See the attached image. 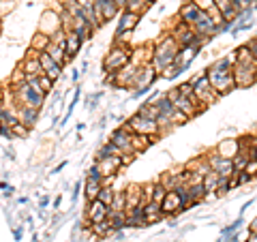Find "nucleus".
Here are the masks:
<instances>
[{
    "label": "nucleus",
    "instance_id": "nucleus-1",
    "mask_svg": "<svg viewBox=\"0 0 257 242\" xmlns=\"http://www.w3.org/2000/svg\"><path fill=\"white\" fill-rule=\"evenodd\" d=\"M234 56H223L214 64L206 69V75H208V82L214 88V92L219 96L229 94L231 90L236 88V79H234Z\"/></svg>",
    "mask_w": 257,
    "mask_h": 242
},
{
    "label": "nucleus",
    "instance_id": "nucleus-2",
    "mask_svg": "<svg viewBox=\"0 0 257 242\" xmlns=\"http://www.w3.org/2000/svg\"><path fill=\"white\" fill-rule=\"evenodd\" d=\"M178 50H180V45L176 43V39L167 32V35L163 37V39H159V41L155 43V50H152V67H155V71L159 73V77H161V73L165 71V67L167 64H172L174 60H176V56H178Z\"/></svg>",
    "mask_w": 257,
    "mask_h": 242
},
{
    "label": "nucleus",
    "instance_id": "nucleus-3",
    "mask_svg": "<svg viewBox=\"0 0 257 242\" xmlns=\"http://www.w3.org/2000/svg\"><path fill=\"white\" fill-rule=\"evenodd\" d=\"M131 52L133 47L128 45V41H120V39H114V47L105 54V58H103V69L107 71V73H116L128 64L131 60Z\"/></svg>",
    "mask_w": 257,
    "mask_h": 242
},
{
    "label": "nucleus",
    "instance_id": "nucleus-4",
    "mask_svg": "<svg viewBox=\"0 0 257 242\" xmlns=\"http://www.w3.org/2000/svg\"><path fill=\"white\" fill-rule=\"evenodd\" d=\"M191 82V86H193V90H195V94H197V99L204 103L206 107H210L212 103L219 99V94L214 92V88L210 86V82H208V75H206V71L202 75H195V77H191L189 79Z\"/></svg>",
    "mask_w": 257,
    "mask_h": 242
},
{
    "label": "nucleus",
    "instance_id": "nucleus-5",
    "mask_svg": "<svg viewBox=\"0 0 257 242\" xmlns=\"http://www.w3.org/2000/svg\"><path fill=\"white\" fill-rule=\"evenodd\" d=\"M126 125L135 135H161V129L157 125V120L144 116V114H140V111L128 118Z\"/></svg>",
    "mask_w": 257,
    "mask_h": 242
},
{
    "label": "nucleus",
    "instance_id": "nucleus-6",
    "mask_svg": "<svg viewBox=\"0 0 257 242\" xmlns=\"http://www.w3.org/2000/svg\"><path fill=\"white\" fill-rule=\"evenodd\" d=\"M206 159H208V163H210V169L219 174L221 178H229V176L236 174V167H234V161H231V159H225L221 155H216L214 150L208 152Z\"/></svg>",
    "mask_w": 257,
    "mask_h": 242
},
{
    "label": "nucleus",
    "instance_id": "nucleus-7",
    "mask_svg": "<svg viewBox=\"0 0 257 242\" xmlns=\"http://www.w3.org/2000/svg\"><path fill=\"white\" fill-rule=\"evenodd\" d=\"M107 212H109V206H105L101 199H92L86 204V212H84V221L86 225H92V223H101L107 219Z\"/></svg>",
    "mask_w": 257,
    "mask_h": 242
},
{
    "label": "nucleus",
    "instance_id": "nucleus-8",
    "mask_svg": "<svg viewBox=\"0 0 257 242\" xmlns=\"http://www.w3.org/2000/svg\"><path fill=\"white\" fill-rule=\"evenodd\" d=\"M234 79H236V88H248L257 84V67H244V64H236L234 62Z\"/></svg>",
    "mask_w": 257,
    "mask_h": 242
},
{
    "label": "nucleus",
    "instance_id": "nucleus-9",
    "mask_svg": "<svg viewBox=\"0 0 257 242\" xmlns=\"http://www.w3.org/2000/svg\"><path fill=\"white\" fill-rule=\"evenodd\" d=\"M111 144H116V146L122 150V152H133V131L128 129V125H122L118 127L114 133H111Z\"/></svg>",
    "mask_w": 257,
    "mask_h": 242
},
{
    "label": "nucleus",
    "instance_id": "nucleus-10",
    "mask_svg": "<svg viewBox=\"0 0 257 242\" xmlns=\"http://www.w3.org/2000/svg\"><path fill=\"white\" fill-rule=\"evenodd\" d=\"M161 210H163L165 216H174V214H178V212L184 210V201L180 199V195H178V191L176 189L167 191L165 199L161 201Z\"/></svg>",
    "mask_w": 257,
    "mask_h": 242
},
{
    "label": "nucleus",
    "instance_id": "nucleus-11",
    "mask_svg": "<svg viewBox=\"0 0 257 242\" xmlns=\"http://www.w3.org/2000/svg\"><path fill=\"white\" fill-rule=\"evenodd\" d=\"M193 30H195L199 37H204L206 41H210L212 37L219 35V26H216V24L208 18V13H204V11H202V15H199V20L193 24Z\"/></svg>",
    "mask_w": 257,
    "mask_h": 242
},
{
    "label": "nucleus",
    "instance_id": "nucleus-12",
    "mask_svg": "<svg viewBox=\"0 0 257 242\" xmlns=\"http://www.w3.org/2000/svg\"><path fill=\"white\" fill-rule=\"evenodd\" d=\"M199 15H202V9H199L193 0H187V3H182L180 9H178V22L187 24V26L193 28V24L199 20Z\"/></svg>",
    "mask_w": 257,
    "mask_h": 242
},
{
    "label": "nucleus",
    "instance_id": "nucleus-13",
    "mask_svg": "<svg viewBox=\"0 0 257 242\" xmlns=\"http://www.w3.org/2000/svg\"><path fill=\"white\" fill-rule=\"evenodd\" d=\"M62 24H60V13H56L52 9H47L41 15V22H39V32H45V35H54L56 30H60Z\"/></svg>",
    "mask_w": 257,
    "mask_h": 242
},
{
    "label": "nucleus",
    "instance_id": "nucleus-14",
    "mask_svg": "<svg viewBox=\"0 0 257 242\" xmlns=\"http://www.w3.org/2000/svg\"><path fill=\"white\" fill-rule=\"evenodd\" d=\"M39 62H41L43 75H47V77L52 79V82L60 79V75H62V67H60V64L56 62V60H52L47 52H39Z\"/></svg>",
    "mask_w": 257,
    "mask_h": 242
},
{
    "label": "nucleus",
    "instance_id": "nucleus-15",
    "mask_svg": "<svg viewBox=\"0 0 257 242\" xmlns=\"http://www.w3.org/2000/svg\"><path fill=\"white\" fill-rule=\"evenodd\" d=\"M142 15H135L131 11H120V18H118V26H116V35H131L133 28L140 24Z\"/></svg>",
    "mask_w": 257,
    "mask_h": 242
},
{
    "label": "nucleus",
    "instance_id": "nucleus-16",
    "mask_svg": "<svg viewBox=\"0 0 257 242\" xmlns=\"http://www.w3.org/2000/svg\"><path fill=\"white\" fill-rule=\"evenodd\" d=\"M96 167H99L101 176L105 178V176H116V172L120 167H122V163H120V157H103V159H96Z\"/></svg>",
    "mask_w": 257,
    "mask_h": 242
},
{
    "label": "nucleus",
    "instance_id": "nucleus-17",
    "mask_svg": "<svg viewBox=\"0 0 257 242\" xmlns=\"http://www.w3.org/2000/svg\"><path fill=\"white\" fill-rule=\"evenodd\" d=\"M152 50H155V45H142L138 47V50H133L131 52V60L128 62H133L135 67H144V64H150L152 62Z\"/></svg>",
    "mask_w": 257,
    "mask_h": 242
},
{
    "label": "nucleus",
    "instance_id": "nucleus-18",
    "mask_svg": "<svg viewBox=\"0 0 257 242\" xmlns=\"http://www.w3.org/2000/svg\"><path fill=\"white\" fill-rule=\"evenodd\" d=\"M82 43L84 41L79 39L77 32H73V30L67 32V37H64V50H67V56H69L71 60H73L75 56H77V52L82 50Z\"/></svg>",
    "mask_w": 257,
    "mask_h": 242
},
{
    "label": "nucleus",
    "instance_id": "nucleus-19",
    "mask_svg": "<svg viewBox=\"0 0 257 242\" xmlns=\"http://www.w3.org/2000/svg\"><path fill=\"white\" fill-rule=\"evenodd\" d=\"M238 150H240V142L238 140H223L219 146L214 148L216 155H221L225 159H234L238 155Z\"/></svg>",
    "mask_w": 257,
    "mask_h": 242
},
{
    "label": "nucleus",
    "instance_id": "nucleus-20",
    "mask_svg": "<svg viewBox=\"0 0 257 242\" xmlns=\"http://www.w3.org/2000/svg\"><path fill=\"white\" fill-rule=\"evenodd\" d=\"M39 111H41V109H32V107H26V105H18V120L26 125L28 129H32L37 125Z\"/></svg>",
    "mask_w": 257,
    "mask_h": 242
},
{
    "label": "nucleus",
    "instance_id": "nucleus-21",
    "mask_svg": "<svg viewBox=\"0 0 257 242\" xmlns=\"http://www.w3.org/2000/svg\"><path fill=\"white\" fill-rule=\"evenodd\" d=\"M45 52L50 54V58L58 62L60 67H64V64L71 60L69 56H67V50H64V43H50V47H47Z\"/></svg>",
    "mask_w": 257,
    "mask_h": 242
},
{
    "label": "nucleus",
    "instance_id": "nucleus-22",
    "mask_svg": "<svg viewBox=\"0 0 257 242\" xmlns=\"http://www.w3.org/2000/svg\"><path fill=\"white\" fill-rule=\"evenodd\" d=\"M144 214H146V225L159 223L165 216L163 210H161V204H157V201H148V204L144 206Z\"/></svg>",
    "mask_w": 257,
    "mask_h": 242
},
{
    "label": "nucleus",
    "instance_id": "nucleus-23",
    "mask_svg": "<svg viewBox=\"0 0 257 242\" xmlns=\"http://www.w3.org/2000/svg\"><path fill=\"white\" fill-rule=\"evenodd\" d=\"M52 43V37L50 35H45V32H35L30 39V50H35V52H45L47 47H50Z\"/></svg>",
    "mask_w": 257,
    "mask_h": 242
},
{
    "label": "nucleus",
    "instance_id": "nucleus-24",
    "mask_svg": "<svg viewBox=\"0 0 257 242\" xmlns=\"http://www.w3.org/2000/svg\"><path fill=\"white\" fill-rule=\"evenodd\" d=\"M107 221H109V225H111V227H114L116 231L122 229V227H126V212H124V210H111V208H109Z\"/></svg>",
    "mask_w": 257,
    "mask_h": 242
},
{
    "label": "nucleus",
    "instance_id": "nucleus-25",
    "mask_svg": "<svg viewBox=\"0 0 257 242\" xmlns=\"http://www.w3.org/2000/svg\"><path fill=\"white\" fill-rule=\"evenodd\" d=\"M101 180H94V178H88L86 176V187H84V195H86V201H92L99 197V191H101Z\"/></svg>",
    "mask_w": 257,
    "mask_h": 242
},
{
    "label": "nucleus",
    "instance_id": "nucleus-26",
    "mask_svg": "<svg viewBox=\"0 0 257 242\" xmlns=\"http://www.w3.org/2000/svg\"><path fill=\"white\" fill-rule=\"evenodd\" d=\"M90 229H92V233L96 238H107V236H111L116 229L109 225V221L105 219V221H101V223H92L90 225Z\"/></svg>",
    "mask_w": 257,
    "mask_h": 242
},
{
    "label": "nucleus",
    "instance_id": "nucleus-27",
    "mask_svg": "<svg viewBox=\"0 0 257 242\" xmlns=\"http://www.w3.org/2000/svg\"><path fill=\"white\" fill-rule=\"evenodd\" d=\"M152 5V0H126V9L124 11H131L135 15H142L148 11V7Z\"/></svg>",
    "mask_w": 257,
    "mask_h": 242
},
{
    "label": "nucleus",
    "instance_id": "nucleus-28",
    "mask_svg": "<svg viewBox=\"0 0 257 242\" xmlns=\"http://www.w3.org/2000/svg\"><path fill=\"white\" fill-rule=\"evenodd\" d=\"M202 184H204L206 193H216V191H219V174H216V172H208L204 176Z\"/></svg>",
    "mask_w": 257,
    "mask_h": 242
},
{
    "label": "nucleus",
    "instance_id": "nucleus-29",
    "mask_svg": "<svg viewBox=\"0 0 257 242\" xmlns=\"http://www.w3.org/2000/svg\"><path fill=\"white\" fill-rule=\"evenodd\" d=\"M111 210H124L126 212V193L124 191H116L114 201H111Z\"/></svg>",
    "mask_w": 257,
    "mask_h": 242
},
{
    "label": "nucleus",
    "instance_id": "nucleus-30",
    "mask_svg": "<svg viewBox=\"0 0 257 242\" xmlns=\"http://www.w3.org/2000/svg\"><path fill=\"white\" fill-rule=\"evenodd\" d=\"M114 195H116V191H114V189H111L109 184H107V187H101V191H99V197H96V199H101L105 206H111V201H114Z\"/></svg>",
    "mask_w": 257,
    "mask_h": 242
},
{
    "label": "nucleus",
    "instance_id": "nucleus-31",
    "mask_svg": "<svg viewBox=\"0 0 257 242\" xmlns=\"http://www.w3.org/2000/svg\"><path fill=\"white\" fill-rule=\"evenodd\" d=\"M167 191H170V189H165L161 182H155V189H152V201H157V204H161V201L165 199Z\"/></svg>",
    "mask_w": 257,
    "mask_h": 242
},
{
    "label": "nucleus",
    "instance_id": "nucleus-32",
    "mask_svg": "<svg viewBox=\"0 0 257 242\" xmlns=\"http://www.w3.org/2000/svg\"><path fill=\"white\" fill-rule=\"evenodd\" d=\"M180 73H182V69H180L176 62H172V64H167L165 71H163V73H161V75H163L165 79H174V77H178Z\"/></svg>",
    "mask_w": 257,
    "mask_h": 242
},
{
    "label": "nucleus",
    "instance_id": "nucleus-33",
    "mask_svg": "<svg viewBox=\"0 0 257 242\" xmlns=\"http://www.w3.org/2000/svg\"><path fill=\"white\" fill-rule=\"evenodd\" d=\"M231 161H234L236 172H242V169L246 167V163H248V161H251V159H248V155H244V152H238V155H236L234 159H231Z\"/></svg>",
    "mask_w": 257,
    "mask_h": 242
},
{
    "label": "nucleus",
    "instance_id": "nucleus-34",
    "mask_svg": "<svg viewBox=\"0 0 257 242\" xmlns=\"http://www.w3.org/2000/svg\"><path fill=\"white\" fill-rule=\"evenodd\" d=\"M11 133H13V137H26L28 135V127L18 120V123L11 125Z\"/></svg>",
    "mask_w": 257,
    "mask_h": 242
},
{
    "label": "nucleus",
    "instance_id": "nucleus-35",
    "mask_svg": "<svg viewBox=\"0 0 257 242\" xmlns=\"http://www.w3.org/2000/svg\"><path fill=\"white\" fill-rule=\"evenodd\" d=\"M244 172H246L248 176H251V178H255V176H257V161H255V159L248 161L246 167H244Z\"/></svg>",
    "mask_w": 257,
    "mask_h": 242
},
{
    "label": "nucleus",
    "instance_id": "nucleus-36",
    "mask_svg": "<svg viewBox=\"0 0 257 242\" xmlns=\"http://www.w3.org/2000/svg\"><path fill=\"white\" fill-rule=\"evenodd\" d=\"M193 3H195L202 11H208L210 7H214V0H193Z\"/></svg>",
    "mask_w": 257,
    "mask_h": 242
},
{
    "label": "nucleus",
    "instance_id": "nucleus-37",
    "mask_svg": "<svg viewBox=\"0 0 257 242\" xmlns=\"http://www.w3.org/2000/svg\"><path fill=\"white\" fill-rule=\"evenodd\" d=\"M248 47H251V52H253V58H255V64H257V37H253L251 41L246 43Z\"/></svg>",
    "mask_w": 257,
    "mask_h": 242
},
{
    "label": "nucleus",
    "instance_id": "nucleus-38",
    "mask_svg": "<svg viewBox=\"0 0 257 242\" xmlns=\"http://www.w3.org/2000/svg\"><path fill=\"white\" fill-rule=\"evenodd\" d=\"M58 3H60L62 7H67V5H71V3H75V0H58Z\"/></svg>",
    "mask_w": 257,
    "mask_h": 242
},
{
    "label": "nucleus",
    "instance_id": "nucleus-39",
    "mask_svg": "<svg viewBox=\"0 0 257 242\" xmlns=\"http://www.w3.org/2000/svg\"><path fill=\"white\" fill-rule=\"evenodd\" d=\"M248 242H257V231H251V240Z\"/></svg>",
    "mask_w": 257,
    "mask_h": 242
},
{
    "label": "nucleus",
    "instance_id": "nucleus-40",
    "mask_svg": "<svg viewBox=\"0 0 257 242\" xmlns=\"http://www.w3.org/2000/svg\"><path fill=\"white\" fill-rule=\"evenodd\" d=\"M251 231H257V219L253 221V225H251Z\"/></svg>",
    "mask_w": 257,
    "mask_h": 242
},
{
    "label": "nucleus",
    "instance_id": "nucleus-41",
    "mask_svg": "<svg viewBox=\"0 0 257 242\" xmlns=\"http://www.w3.org/2000/svg\"><path fill=\"white\" fill-rule=\"evenodd\" d=\"M0 129H3V125H0Z\"/></svg>",
    "mask_w": 257,
    "mask_h": 242
}]
</instances>
